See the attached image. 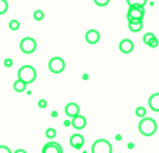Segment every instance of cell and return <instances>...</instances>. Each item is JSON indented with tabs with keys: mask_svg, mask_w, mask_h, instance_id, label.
<instances>
[{
	"mask_svg": "<svg viewBox=\"0 0 159 153\" xmlns=\"http://www.w3.org/2000/svg\"><path fill=\"white\" fill-rule=\"evenodd\" d=\"M139 133L142 134V136H147V137H150V136H153L154 133H156V130H157V125H156V120L154 119H150V117H143V119H140V122H139Z\"/></svg>",
	"mask_w": 159,
	"mask_h": 153,
	"instance_id": "cell-1",
	"label": "cell"
},
{
	"mask_svg": "<svg viewBox=\"0 0 159 153\" xmlns=\"http://www.w3.org/2000/svg\"><path fill=\"white\" fill-rule=\"evenodd\" d=\"M17 76L22 81H25L27 85H30L36 80V69L33 66H22L17 72Z\"/></svg>",
	"mask_w": 159,
	"mask_h": 153,
	"instance_id": "cell-2",
	"label": "cell"
},
{
	"mask_svg": "<svg viewBox=\"0 0 159 153\" xmlns=\"http://www.w3.org/2000/svg\"><path fill=\"white\" fill-rule=\"evenodd\" d=\"M92 153H112V145L106 139H98L92 144Z\"/></svg>",
	"mask_w": 159,
	"mask_h": 153,
	"instance_id": "cell-3",
	"label": "cell"
},
{
	"mask_svg": "<svg viewBox=\"0 0 159 153\" xmlns=\"http://www.w3.org/2000/svg\"><path fill=\"white\" fill-rule=\"evenodd\" d=\"M66 69V61L59 56H55L48 61V70L52 73H61L62 70Z\"/></svg>",
	"mask_w": 159,
	"mask_h": 153,
	"instance_id": "cell-4",
	"label": "cell"
},
{
	"mask_svg": "<svg viewBox=\"0 0 159 153\" xmlns=\"http://www.w3.org/2000/svg\"><path fill=\"white\" fill-rule=\"evenodd\" d=\"M143 14H145L143 7H139V5L129 7L128 11H126V19H128V21H136V19L142 21V19H143Z\"/></svg>",
	"mask_w": 159,
	"mask_h": 153,
	"instance_id": "cell-5",
	"label": "cell"
},
{
	"mask_svg": "<svg viewBox=\"0 0 159 153\" xmlns=\"http://www.w3.org/2000/svg\"><path fill=\"white\" fill-rule=\"evenodd\" d=\"M36 47H38V44H36V41H34L33 38H24V39L20 41V50H22L24 53H27V55L33 53V52L36 50Z\"/></svg>",
	"mask_w": 159,
	"mask_h": 153,
	"instance_id": "cell-6",
	"label": "cell"
},
{
	"mask_svg": "<svg viewBox=\"0 0 159 153\" xmlns=\"http://www.w3.org/2000/svg\"><path fill=\"white\" fill-rule=\"evenodd\" d=\"M42 153H62V147L58 142H47L42 148Z\"/></svg>",
	"mask_w": 159,
	"mask_h": 153,
	"instance_id": "cell-7",
	"label": "cell"
},
{
	"mask_svg": "<svg viewBox=\"0 0 159 153\" xmlns=\"http://www.w3.org/2000/svg\"><path fill=\"white\" fill-rule=\"evenodd\" d=\"M72 127H73L75 130H83V128L86 127V117L81 116V114L72 117Z\"/></svg>",
	"mask_w": 159,
	"mask_h": 153,
	"instance_id": "cell-8",
	"label": "cell"
},
{
	"mask_svg": "<svg viewBox=\"0 0 159 153\" xmlns=\"http://www.w3.org/2000/svg\"><path fill=\"white\" fill-rule=\"evenodd\" d=\"M119 49H120L122 53H131L134 50V44H133L131 39H122L120 44H119Z\"/></svg>",
	"mask_w": 159,
	"mask_h": 153,
	"instance_id": "cell-9",
	"label": "cell"
},
{
	"mask_svg": "<svg viewBox=\"0 0 159 153\" xmlns=\"http://www.w3.org/2000/svg\"><path fill=\"white\" fill-rule=\"evenodd\" d=\"M69 142H70L72 148H81L84 145V137L81 134H73V136H70Z\"/></svg>",
	"mask_w": 159,
	"mask_h": 153,
	"instance_id": "cell-10",
	"label": "cell"
},
{
	"mask_svg": "<svg viewBox=\"0 0 159 153\" xmlns=\"http://www.w3.org/2000/svg\"><path fill=\"white\" fill-rule=\"evenodd\" d=\"M86 41H88V44H97L100 41V33L97 30H88L86 31Z\"/></svg>",
	"mask_w": 159,
	"mask_h": 153,
	"instance_id": "cell-11",
	"label": "cell"
},
{
	"mask_svg": "<svg viewBox=\"0 0 159 153\" xmlns=\"http://www.w3.org/2000/svg\"><path fill=\"white\" fill-rule=\"evenodd\" d=\"M64 113H66L69 117H75V116H78V114H80V106H78L76 103H67V105H66Z\"/></svg>",
	"mask_w": 159,
	"mask_h": 153,
	"instance_id": "cell-12",
	"label": "cell"
},
{
	"mask_svg": "<svg viewBox=\"0 0 159 153\" xmlns=\"http://www.w3.org/2000/svg\"><path fill=\"white\" fill-rule=\"evenodd\" d=\"M148 106H150V109H151V111L159 113V92L153 94V95L148 99Z\"/></svg>",
	"mask_w": 159,
	"mask_h": 153,
	"instance_id": "cell-13",
	"label": "cell"
},
{
	"mask_svg": "<svg viewBox=\"0 0 159 153\" xmlns=\"http://www.w3.org/2000/svg\"><path fill=\"white\" fill-rule=\"evenodd\" d=\"M128 28H129V31H133V33H139V31L143 28V24H142V21H139V19H136V21H128Z\"/></svg>",
	"mask_w": 159,
	"mask_h": 153,
	"instance_id": "cell-14",
	"label": "cell"
},
{
	"mask_svg": "<svg viewBox=\"0 0 159 153\" xmlns=\"http://www.w3.org/2000/svg\"><path fill=\"white\" fill-rule=\"evenodd\" d=\"M27 86H28V85H27L25 81H22L20 78H17V80L14 81V85H13V88H14L16 92H24V91L27 89Z\"/></svg>",
	"mask_w": 159,
	"mask_h": 153,
	"instance_id": "cell-15",
	"label": "cell"
},
{
	"mask_svg": "<svg viewBox=\"0 0 159 153\" xmlns=\"http://www.w3.org/2000/svg\"><path fill=\"white\" fill-rule=\"evenodd\" d=\"M126 3H128V7H136V5H139V7H145L147 0H126Z\"/></svg>",
	"mask_w": 159,
	"mask_h": 153,
	"instance_id": "cell-16",
	"label": "cell"
},
{
	"mask_svg": "<svg viewBox=\"0 0 159 153\" xmlns=\"http://www.w3.org/2000/svg\"><path fill=\"white\" fill-rule=\"evenodd\" d=\"M136 116H137V117H140V119L147 117V109H145L143 106H139V108H136Z\"/></svg>",
	"mask_w": 159,
	"mask_h": 153,
	"instance_id": "cell-17",
	"label": "cell"
},
{
	"mask_svg": "<svg viewBox=\"0 0 159 153\" xmlns=\"http://www.w3.org/2000/svg\"><path fill=\"white\" fill-rule=\"evenodd\" d=\"M8 11V2L7 0H0V14H5Z\"/></svg>",
	"mask_w": 159,
	"mask_h": 153,
	"instance_id": "cell-18",
	"label": "cell"
},
{
	"mask_svg": "<svg viewBox=\"0 0 159 153\" xmlns=\"http://www.w3.org/2000/svg\"><path fill=\"white\" fill-rule=\"evenodd\" d=\"M33 19H34V21H42V19H44V11H42V10H36V11L33 13Z\"/></svg>",
	"mask_w": 159,
	"mask_h": 153,
	"instance_id": "cell-19",
	"label": "cell"
},
{
	"mask_svg": "<svg viewBox=\"0 0 159 153\" xmlns=\"http://www.w3.org/2000/svg\"><path fill=\"white\" fill-rule=\"evenodd\" d=\"M10 28L13 30V31H17L19 28H20V24H19V21H10Z\"/></svg>",
	"mask_w": 159,
	"mask_h": 153,
	"instance_id": "cell-20",
	"label": "cell"
},
{
	"mask_svg": "<svg viewBox=\"0 0 159 153\" xmlns=\"http://www.w3.org/2000/svg\"><path fill=\"white\" fill-rule=\"evenodd\" d=\"M45 136H47L48 139H55V137H56V130H55V128H47Z\"/></svg>",
	"mask_w": 159,
	"mask_h": 153,
	"instance_id": "cell-21",
	"label": "cell"
},
{
	"mask_svg": "<svg viewBox=\"0 0 159 153\" xmlns=\"http://www.w3.org/2000/svg\"><path fill=\"white\" fill-rule=\"evenodd\" d=\"M154 38H156V36H154L153 33H145V36H143V42L148 45V44H150V42L154 39Z\"/></svg>",
	"mask_w": 159,
	"mask_h": 153,
	"instance_id": "cell-22",
	"label": "cell"
},
{
	"mask_svg": "<svg viewBox=\"0 0 159 153\" xmlns=\"http://www.w3.org/2000/svg\"><path fill=\"white\" fill-rule=\"evenodd\" d=\"M94 2H95V5H97V7L103 8V7L109 5V2H111V0H94Z\"/></svg>",
	"mask_w": 159,
	"mask_h": 153,
	"instance_id": "cell-23",
	"label": "cell"
},
{
	"mask_svg": "<svg viewBox=\"0 0 159 153\" xmlns=\"http://www.w3.org/2000/svg\"><path fill=\"white\" fill-rule=\"evenodd\" d=\"M157 45H159V41H157V38H154V39H153V41L148 44V47H150V49H154V47H157Z\"/></svg>",
	"mask_w": 159,
	"mask_h": 153,
	"instance_id": "cell-24",
	"label": "cell"
},
{
	"mask_svg": "<svg viewBox=\"0 0 159 153\" xmlns=\"http://www.w3.org/2000/svg\"><path fill=\"white\" fill-rule=\"evenodd\" d=\"M0 153H13V151H11L7 145H2V147H0Z\"/></svg>",
	"mask_w": 159,
	"mask_h": 153,
	"instance_id": "cell-25",
	"label": "cell"
},
{
	"mask_svg": "<svg viewBox=\"0 0 159 153\" xmlns=\"http://www.w3.org/2000/svg\"><path fill=\"white\" fill-rule=\"evenodd\" d=\"M11 64H13V59H10V58L5 59V66H7V67H11Z\"/></svg>",
	"mask_w": 159,
	"mask_h": 153,
	"instance_id": "cell-26",
	"label": "cell"
},
{
	"mask_svg": "<svg viewBox=\"0 0 159 153\" xmlns=\"http://www.w3.org/2000/svg\"><path fill=\"white\" fill-rule=\"evenodd\" d=\"M47 106V102L45 100H39V108H45Z\"/></svg>",
	"mask_w": 159,
	"mask_h": 153,
	"instance_id": "cell-27",
	"label": "cell"
},
{
	"mask_svg": "<svg viewBox=\"0 0 159 153\" xmlns=\"http://www.w3.org/2000/svg\"><path fill=\"white\" fill-rule=\"evenodd\" d=\"M13 153H27L25 150H22V148H17V150H14Z\"/></svg>",
	"mask_w": 159,
	"mask_h": 153,
	"instance_id": "cell-28",
	"label": "cell"
}]
</instances>
